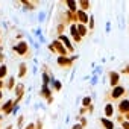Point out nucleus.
Wrapping results in <instances>:
<instances>
[{
  "label": "nucleus",
  "instance_id": "obj_3",
  "mask_svg": "<svg viewBox=\"0 0 129 129\" xmlns=\"http://www.w3.org/2000/svg\"><path fill=\"white\" fill-rule=\"evenodd\" d=\"M11 105H12V102L9 100V102H8L5 106H3V111H5V112H9V111H11Z\"/></svg>",
  "mask_w": 129,
  "mask_h": 129
},
{
  "label": "nucleus",
  "instance_id": "obj_6",
  "mask_svg": "<svg viewBox=\"0 0 129 129\" xmlns=\"http://www.w3.org/2000/svg\"><path fill=\"white\" fill-rule=\"evenodd\" d=\"M121 108H123V109H126V108L129 109V102H123V103H121Z\"/></svg>",
  "mask_w": 129,
  "mask_h": 129
},
{
  "label": "nucleus",
  "instance_id": "obj_10",
  "mask_svg": "<svg viewBox=\"0 0 129 129\" xmlns=\"http://www.w3.org/2000/svg\"><path fill=\"white\" fill-rule=\"evenodd\" d=\"M0 97H2V93H0Z\"/></svg>",
  "mask_w": 129,
  "mask_h": 129
},
{
  "label": "nucleus",
  "instance_id": "obj_1",
  "mask_svg": "<svg viewBox=\"0 0 129 129\" xmlns=\"http://www.w3.org/2000/svg\"><path fill=\"white\" fill-rule=\"evenodd\" d=\"M15 50H17L18 53H24V50H26V44H24V43H21L18 47H15Z\"/></svg>",
  "mask_w": 129,
  "mask_h": 129
},
{
  "label": "nucleus",
  "instance_id": "obj_2",
  "mask_svg": "<svg viewBox=\"0 0 129 129\" xmlns=\"http://www.w3.org/2000/svg\"><path fill=\"white\" fill-rule=\"evenodd\" d=\"M6 72H8L6 66H2V67H0V78H3V76L6 75Z\"/></svg>",
  "mask_w": 129,
  "mask_h": 129
},
{
  "label": "nucleus",
  "instance_id": "obj_8",
  "mask_svg": "<svg viewBox=\"0 0 129 129\" xmlns=\"http://www.w3.org/2000/svg\"><path fill=\"white\" fill-rule=\"evenodd\" d=\"M69 6H70L72 9H75V3H73V2H69Z\"/></svg>",
  "mask_w": 129,
  "mask_h": 129
},
{
  "label": "nucleus",
  "instance_id": "obj_5",
  "mask_svg": "<svg viewBox=\"0 0 129 129\" xmlns=\"http://www.w3.org/2000/svg\"><path fill=\"white\" fill-rule=\"evenodd\" d=\"M79 17H81V20H82V21H87V17H85V14H84V12H79Z\"/></svg>",
  "mask_w": 129,
  "mask_h": 129
},
{
  "label": "nucleus",
  "instance_id": "obj_7",
  "mask_svg": "<svg viewBox=\"0 0 129 129\" xmlns=\"http://www.w3.org/2000/svg\"><path fill=\"white\" fill-rule=\"evenodd\" d=\"M103 123H105V126H106L108 129H111V127H112V124H111L109 121H106V120H103Z\"/></svg>",
  "mask_w": 129,
  "mask_h": 129
},
{
  "label": "nucleus",
  "instance_id": "obj_4",
  "mask_svg": "<svg viewBox=\"0 0 129 129\" xmlns=\"http://www.w3.org/2000/svg\"><path fill=\"white\" fill-rule=\"evenodd\" d=\"M123 93V90L121 88H117V90H114V96H120Z\"/></svg>",
  "mask_w": 129,
  "mask_h": 129
},
{
  "label": "nucleus",
  "instance_id": "obj_9",
  "mask_svg": "<svg viewBox=\"0 0 129 129\" xmlns=\"http://www.w3.org/2000/svg\"><path fill=\"white\" fill-rule=\"evenodd\" d=\"M79 32H81V34H82V35H84V32H85V29H84V27H82V26H79Z\"/></svg>",
  "mask_w": 129,
  "mask_h": 129
},
{
  "label": "nucleus",
  "instance_id": "obj_11",
  "mask_svg": "<svg viewBox=\"0 0 129 129\" xmlns=\"http://www.w3.org/2000/svg\"><path fill=\"white\" fill-rule=\"evenodd\" d=\"M8 129H11V126H9V127H8Z\"/></svg>",
  "mask_w": 129,
  "mask_h": 129
}]
</instances>
